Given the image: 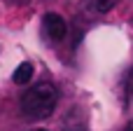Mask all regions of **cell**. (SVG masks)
<instances>
[{
    "label": "cell",
    "instance_id": "1",
    "mask_svg": "<svg viewBox=\"0 0 133 131\" xmlns=\"http://www.w3.org/2000/svg\"><path fill=\"white\" fill-rule=\"evenodd\" d=\"M58 105V89L51 82H40L21 96V113L28 120H47Z\"/></svg>",
    "mask_w": 133,
    "mask_h": 131
},
{
    "label": "cell",
    "instance_id": "2",
    "mask_svg": "<svg viewBox=\"0 0 133 131\" xmlns=\"http://www.w3.org/2000/svg\"><path fill=\"white\" fill-rule=\"evenodd\" d=\"M65 30H68V26H65V19L61 14H56V12H47L44 14V19H42V33H44L47 40L61 42L65 38Z\"/></svg>",
    "mask_w": 133,
    "mask_h": 131
},
{
    "label": "cell",
    "instance_id": "3",
    "mask_svg": "<svg viewBox=\"0 0 133 131\" xmlns=\"http://www.w3.org/2000/svg\"><path fill=\"white\" fill-rule=\"evenodd\" d=\"M30 77H33V63H30V61L19 63V66H16V70H14V75H12V80H14L16 84H26Z\"/></svg>",
    "mask_w": 133,
    "mask_h": 131
},
{
    "label": "cell",
    "instance_id": "4",
    "mask_svg": "<svg viewBox=\"0 0 133 131\" xmlns=\"http://www.w3.org/2000/svg\"><path fill=\"white\" fill-rule=\"evenodd\" d=\"M63 131H87V122L84 117H77V115H70L63 124Z\"/></svg>",
    "mask_w": 133,
    "mask_h": 131
},
{
    "label": "cell",
    "instance_id": "5",
    "mask_svg": "<svg viewBox=\"0 0 133 131\" xmlns=\"http://www.w3.org/2000/svg\"><path fill=\"white\" fill-rule=\"evenodd\" d=\"M91 5H94V9H96V12L105 14V12H110V9L117 5V0H91Z\"/></svg>",
    "mask_w": 133,
    "mask_h": 131
},
{
    "label": "cell",
    "instance_id": "6",
    "mask_svg": "<svg viewBox=\"0 0 133 131\" xmlns=\"http://www.w3.org/2000/svg\"><path fill=\"white\" fill-rule=\"evenodd\" d=\"M126 96H129V101L133 103V70L129 73V77H126Z\"/></svg>",
    "mask_w": 133,
    "mask_h": 131
},
{
    "label": "cell",
    "instance_id": "7",
    "mask_svg": "<svg viewBox=\"0 0 133 131\" xmlns=\"http://www.w3.org/2000/svg\"><path fill=\"white\" fill-rule=\"evenodd\" d=\"M28 131H47V129H28Z\"/></svg>",
    "mask_w": 133,
    "mask_h": 131
}]
</instances>
